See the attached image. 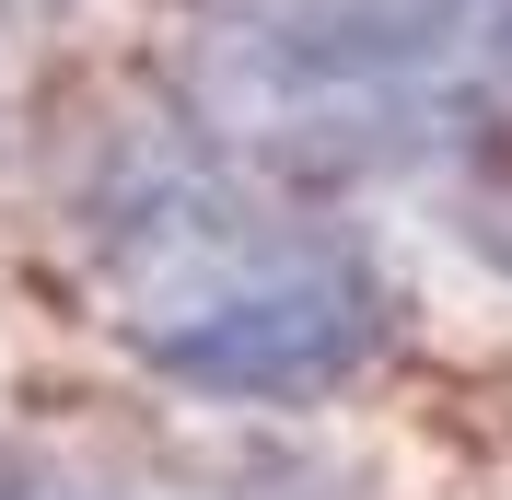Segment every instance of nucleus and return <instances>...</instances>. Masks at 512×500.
<instances>
[{
	"label": "nucleus",
	"mask_w": 512,
	"mask_h": 500,
	"mask_svg": "<svg viewBox=\"0 0 512 500\" xmlns=\"http://www.w3.org/2000/svg\"><path fill=\"white\" fill-rule=\"evenodd\" d=\"M70 233L105 280V326L163 384L222 407H315L373 373L396 326L373 256L256 198L222 140H175V128L117 140L94 187L70 198Z\"/></svg>",
	"instance_id": "nucleus-1"
},
{
	"label": "nucleus",
	"mask_w": 512,
	"mask_h": 500,
	"mask_svg": "<svg viewBox=\"0 0 512 500\" xmlns=\"http://www.w3.org/2000/svg\"><path fill=\"white\" fill-rule=\"evenodd\" d=\"M70 500H82V489H70Z\"/></svg>",
	"instance_id": "nucleus-2"
}]
</instances>
